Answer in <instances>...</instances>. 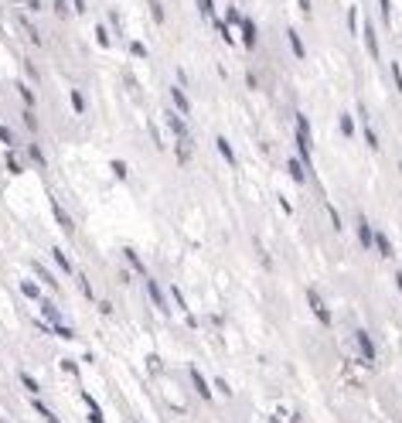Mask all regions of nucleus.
<instances>
[{
    "mask_svg": "<svg viewBox=\"0 0 402 423\" xmlns=\"http://www.w3.org/2000/svg\"><path fill=\"white\" fill-rule=\"evenodd\" d=\"M396 287H399V294H402V273H396Z\"/></svg>",
    "mask_w": 402,
    "mask_h": 423,
    "instance_id": "obj_50",
    "label": "nucleus"
},
{
    "mask_svg": "<svg viewBox=\"0 0 402 423\" xmlns=\"http://www.w3.org/2000/svg\"><path fill=\"white\" fill-rule=\"evenodd\" d=\"M17 96H21V99H24V106H28V110H35V103H38V96H35V89H31V85L24 83V79H17Z\"/></svg>",
    "mask_w": 402,
    "mask_h": 423,
    "instance_id": "obj_16",
    "label": "nucleus"
},
{
    "mask_svg": "<svg viewBox=\"0 0 402 423\" xmlns=\"http://www.w3.org/2000/svg\"><path fill=\"white\" fill-rule=\"evenodd\" d=\"M24 127L31 130V133H38V130H41V123H38V116H35V113H31V110H24Z\"/></svg>",
    "mask_w": 402,
    "mask_h": 423,
    "instance_id": "obj_36",
    "label": "nucleus"
},
{
    "mask_svg": "<svg viewBox=\"0 0 402 423\" xmlns=\"http://www.w3.org/2000/svg\"><path fill=\"white\" fill-rule=\"evenodd\" d=\"M215 389H218V392H222V396H229V392H232V389H229V386H225V379H215Z\"/></svg>",
    "mask_w": 402,
    "mask_h": 423,
    "instance_id": "obj_47",
    "label": "nucleus"
},
{
    "mask_svg": "<svg viewBox=\"0 0 402 423\" xmlns=\"http://www.w3.org/2000/svg\"><path fill=\"white\" fill-rule=\"evenodd\" d=\"M24 7H28L31 14H38L41 7H44V0H24Z\"/></svg>",
    "mask_w": 402,
    "mask_h": 423,
    "instance_id": "obj_44",
    "label": "nucleus"
},
{
    "mask_svg": "<svg viewBox=\"0 0 402 423\" xmlns=\"http://www.w3.org/2000/svg\"><path fill=\"white\" fill-rule=\"evenodd\" d=\"M110 28H113L116 35H123V14L120 10H110Z\"/></svg>",
    "mask_w": 402,
    "mask_h": 423,
    "instance_id": "obj_38",
    "label": "nucleus"
},
{
    "mask_svg": "<svg viewBox=\"0 0 402 423\" xmlns=\"http://www.w3.org/2000/svg\"><path fill=\"white\" fill-rule=\"evenodd\" d=\"M198 14L201 17H215V0H198Z\"/></svg>",
    "mask_w": 402,
    "mask_h": 423,
    "instance_id": "obj_35",
    "label": "nucleus"
},
{
    "mask_svg": "<svg viewBox=\"0 0 402 423\" xmlns=\"http://www.w3.org/2000/svg\"><path fill=\"white\" fill-rule=\"evenodd\" d=\"M28 157H31V164H35V168H44V164H48V161H44V150H41L35 140L28 144Z\"/></svg>",
    "mask_w": 402,
    "mask_h": 423,
    "instance_id": "obj_25",
    "label": "nucleus"
},
{
    "mask_svg": "<svg viewBox=\"0 0 402 423\" xmlns=\"http://www.w3.org/2000/svg\"><path fill=\"white\" fill-rule=\"evenodd\" d=\"M69 99H72V113H85V110H89V106H85V96H82L79 89H72V96H69Z\"/></svg>",
    "mask_w": 402,
    "mask_h": 423,
    "instance_id": "obj_28",
    "label": "nucleus"
},
{
    "mask_svg": "<svg viewBox=\"0 0 402 423\" xmlns=\"http://www.w3.org/2000/svg\"><path fill=\"white\" fill-rule=\"evenodd\" d=\"M51 215H55V222H58V229H62L65 236H76V222H72V215L62 209L55 198H51Z\"/></svg>",
    "mask_w": 402,
    "mask_h": 423,
    "instance_id": "obj_6",
    "label": "nucleus"
},
{
    "mask_svg": "<svg viewBox=\"0 0 402 423\" xmlns=\"http://www.w3.org/2000/svg\"><path fill=\"white\" fill-rule=\"evenodd\" d=\"M82 399H85V406H89V420H92V423H106V420H103V410H99V403H96L89 392H82Z\"/></svg>",
    "mask_w": 402,
    "mask_h": 423,
    "instance_id": "obj_23",
    "label": "nucleus"
},
{
    "mask_svg": "<svg viewBox=\"0 0 402 423\" xmlns=\"http://www.w3.org/2000/svg\"><path fill=\"white\" fill-rule=\"evenodd\" d=\"M378 14H382V24L392 28V0H378Z\"/></svg>",
    "mask_w": 402,
    "mask_h": 423,
    "instance_id": "obj_27",
    "label": "nucleus"
},
{
    "mask_svg": "<svg viewBox=\"0 0 402 423\" xmlns=\"http://www.w3.org/2000/svg\"><path fill=\"white\" fill-rule=\"evenodd\" d=\"M0 144H3V147H14V130L3 127V123H0Z\"/></svg>",
    "mask_w": 402,
    "mask_h": 423,
    "instance_id": "obj_39",
    "label": "nucleus"
},
{
    "mask_svg": "<svg viewBox=\"0 0 402 423\" xmlns=\"http://www.w3.org/2000/svg\"><path fill=\"white\" fill-rule=\"evenodd\" d=\"M215 147H218V154L225 157V164H232V168L239 164V161H236V150H232V144H229V137H215Z\"/></svg>",
    "mask_w": 402,
    "mask_h": 423,
    "instance_id": "obj_14",
    "label": "nucleus"
},
{
    "mask_svg": "<svg viewBox=\"0 0 402 423\" xmlns=\"http://www.w3.org/2000/svg\"><path fill=\"white\" fill-rule=\"evenodd\" d=\"M362 137H365V144H368L372 150H378V133H375V130L368 127V123H365V133H362Z\"/></svg>",
    "mask_w": 402,
    "mask_h": 423,
    "instance_id": "obj_34",
    "label": "nucleus"
},
{
    "mask_svg": "<svg viewBox=\"0 0 402 423\" xmlns=\"http://www.w3.org/2000/svg\"><path fill=\"white\" fill-rule=\"evenodd\" d=\"M338 123H341V133H344V137H355V123H351V116H348V113H344Z\"/></svg>",
    "mask_w": 402,
    "mask_h": 423,
    "instance_id": "obj_41",
    "label": "nucleus"
},
{
    "mask_svg": "<svg viewBox=\"0 0 402 423\" xmlns=\"http://www.w3.org/2000/svg\"><path fill=\"white\" fill-rule=\"evenodd\" d=\"M143 287H147V294H150V300H154V307H157L161 314H167V318H171V304H167L164 291L157 287V280H154V277H143Z\"/></svg>",
    "mask_w": 402,
    "mask_h": 423,
    "instance_id": "obj_4",
    "label": "nucleus"
},
{
    "mask_svg": "<svg viewBox=\"0 0 402 423\" xmlns=\"http://www.w3.org/2000/svg\"><path fill=\"white\" fill-rule=\"evenodd\" d=\"M245 85H249V89H259V76H256V72H249V76H245Z\"/></svg>",
    "mask_w": 402,
    "mask_h": 423,
    "instance_id": "obj_45",
    "label": "nucleus"
},
{
    "mask_svg": "<svg viewBox=\"0 0 402 423\" xmlns=\"http://www.w3.org/2000/svg\"><path fill=\"white\" fill-rule=\"evenodd\" d=\"M21 294L28 297V300H35V304H38V300H41V287H38V280H21Z\"/></svg>",
    "mask_w": 402,
    "mask_h": 423,
    "instance_id": "obj_22",
    "label": "nucleus"
},
{
    "mask_svg": "<svg viewBox=\"0 0 402 423\" xmlns=\"http://www.w3.org/2000/svg\"><path fill=\"white\" fill-rule=\"evenodd\" d=\"M35 277H38V280H41V284H44V287H51V291H58V280H55V273H48V270H44L41 263H35Z\"/></svg>",
    "mask_w": 402,
    "mask_h": 423,
    "instance_id": "obj_24",
    "label": "nucleus"
},
{
    "mask_svg": "<svg viewBox=\"0 0 402 423\" xmlns=\"http://www.w3.org/2000/svg\"><path fill=\"white\" fill-rule=\"evenodd\" d=\"M375 250H378V253L385 256V259H389V256L396 253V250H392V239H389L385 232H375Z\"/></svg>",
    "mask_w": 402,
    "mask_h": 423,
    "instance_id": "obj_21",
    "label": "nucleus"
},
{
    "mask_svg": "<svg viewBox=\"0 0 402 423\" xmlns=\"http://www.w3.org/2000/svg\"><path fill=\"white\" fill-rule=\"evenodd\" d=\"M362 35H365V48H368V55H372V58H382V51H378V38H375V28H372V24H365Z\"/></svg>",
    "mask_w": 402,
    "mask_h": 423,
    "instance_id": "obj_15",
    "label": "nucleus"
},
{
    "mask_svg": "<svg viewBox=\"0 0 402 423\" xmlns=\"http://www.w3.org/2000/svg\"><path fill=\"white\" fill-rule=\"evenodd\" d=\"M164 120H167V130L174 133V140H191V133H188V123H184L188 116H181L177 110H167V116H164Z\"/></svg>",
    "mask_w": 402,
    "mask_h": 423,
    "instance_id": "obj_2",
    "label": "nucleus"
},
{
    "mask_svg": "<svg viewBox=\"0 0 402 423\" xmlns=\"http://www.w3.org/2000/svg\"><path fill=\"white\" fill-rule=\"evenodd\" d=\"M76 280H79L82 294L89 297V300H96V291H92V284H89V277H85V273H76Z\"/></svg>",
    "mask_w": 402,
    "mask_h": 423,
    "instance_id": "obj_31",
    "label": "nucleus"
},
{
    "mask_svg": "<svg viewBox=\"0 0 402 423\" xmlns=\"http://www.w3.org/2000/svg\"><path fill=\"white\" fill-rule=\"evenodd\" d=\"M110 174L116 181H126V161H110Z\"/></svg>",
    "mask_w": 402,
    "mask_h": 423,
    "instance_id": "obj_30",
    "label": "nucleus"
},
{
    "mask_svg": "<svg viewBox=\"0 0 402 423\" xmlns=\"http://www.w3.org/2000/svg\"><path fill=\"white\" fill-rule=\"evenodd\" d=\"M123 256L130 259V266H133V273H140V277H147V266H143V259L137 256V250H133V246H123Z\"/></svg>",
    "mask_w": 402,
    "mask_h": 423,
    "instance_id": "obj_18",
    "label": "nucleus"
},
{
    "mask_svg": "<svg viewBox=\"0 0 402 423\" xmlns=\"http://www.w3.org/2000/svg\"><path fill=\"white\" fill-rule=\"evenodd\" d=\"M191 382H195V389H198V396H201V399H204V403H208V399H211V386H208V379L201 376L198 369H191Z\"/></svg>",
    "mask_w": 402,
    "mask_h": 423,
    "instance_id": "obj_17",
    "label": "nucleus"
},
{
    "mask_svg": "<svg viewBox=\"0 0 402 423\" xmlns=\"http://www.w3.org/2000/svg\"><path fill=\"white\" fill-rule=\"evenodd\" d=\"M17 379H21V386H24V389H28L31 396H38V382H35V376H28V372H21Z\"/></svg>",
    "mask_w": 402,
    "mask_h": 423,
    "instance_id": "obj_32",
    "label": "nucleus"
},
{
    "mask_svg": "<svg viewBox=\"0 0 402 423\" xmlns=\"http://www.w3.org/2000/svg\"><path fill=\"white\" fill-rule=\"evenodd\" d=\"M38 307H41V314H44V318L51 321V331L65 325V321H62V311H58V307H55V304H51L48 297H41V300H38Z\"/></svg>",
    "mask_w": 402,
    "mask_h": 423,
    "instance_id": "obj_9",
    "label": "nucleus"
},
{
    "mask_svg": "<svg viewBox=\"0 0 402 423\" xmlns=\"http://www.w3.org/2000/svg\"><path fill=\"white\" fill-rule=\"evenodd\" d=\"M51 256H55V263H58V270H62V273H69V277H76V273H79V270L72 266V259H69V253H65L62 246H55V250H51Z\"/></svg>",
    "mask_w": 402,
    "mask_h": 423,
    "instance_id": "obj_13",
    "label": "nucleus"
},
{
    "mask_svg": "<svg viewBox=\"0 0 402 423\" xmlns=\"http://www.w3.org/2000/svg\"><path fill=\"white\" fill-rule=\"evenodd\" d=\"M7 171H10V174H21V171H24V164H21V157H17L14 150L7 154Z\"/></svg>",
    "mask_w": 402,
    "mask_h": 423,
    "instance_id": "obj_33",
    "label": "nucleus"
},
{
    "mask_svg": "<svg viewBox=\"0 0 402 423\" xmlns=\"http://www.w3.org/2000/svg\"><path fill=\"white\" fill-rule=\"evenodd\" d=\"M130 55H133V58H147V44L143 42H130Z\"/></svg>",
    "mask_w": 402,
    "mask_h": 423,
    "instance_id": "obj_40",
    "label": "nucleus"
},
{
    "mask_svg": "<svg viewBox=\"0 0 402 423\" xmlns=\"http://www.w3.org/2000/svg\"><path fill=\"white\" fill-rule=\"evenodd\" d=\"M286 174H290L297 184H307V171H304V161H300V157H290V161H286Z\"/></svg>",
    "mask_w": 402,
    "mask_h": 423,
    "instance_id": "obj_12",
    "label": "nucleus"
},
{
    "mask_svg": "<svg viewBox=\"0 0 402 423\" xmlns=\"http://www.w3.org/2000/svg\"><path fill=\"white\" fill-rule=\"evenodd\" d=\"M300 14H307V17H311V14H314V3H311V0H300Z\"/></svg>",
    "mask_w": 402,
    "mask_h": 423,
    "instance_id": "obj_46",
    "label": "nucleus"
},
{
    "mask_svg": "<svg viewBox=\"0 0 402 423\" xmlns=\"http://www.w3.org/2000/svg\"><path fill=\"white\" fill-rule=\"evenodd\" d=\"M21 28H24V35H28V38H31V42H35V44H41V35H38V28H35V24H31V21H28V17H21Z\"/></svg>",
    "mask_w": 402,
    "mask_h": 423,
    "instance_id": "obj_29",
    "label": "nucleus"
},
{
    "mask_svg": "<svg viewBox=\"0 0 402 423\" xmlns=\"http://www.w3.org/2000/svg\"><path fill=\"white\" fill-rule=\"evenodd\" d=\"M286 42H290V48H293V58H307V44H304V38H300V31L297 28H286Z\"/></svg>",
    "mask_w": 402,
    "mask_h": 423,
    "instance_id": "obj_11",
    "label": "nucleus"
},
{
    "mask_svg": "<svg viewBox=\"0 0 402 423\" xmlns=\"http://www.w3.org/2000/svg\"><path fill=\"white\" fill-rule=\"evenodd\" d=\"M242 48H245V51H252V48H256V42H259V28H256V21H252V17H242Z\"/></svg>",
    "mask_w": 402,
    "mask_h": 423,
    "instance_id": "obj_8",
    "label": "nucleus"
},
{
    "mask_svg": "<svg viewBox=\"0 0 402 423\" xmlns=\"http://www.w3.org/2000/svg\"><path fill=\"white\" fill-rule=\"evenodd\" d=\"M225 17H229V24H242V14L236 10V7H229V10H225Z\"/></svg>",
    "mask_w": 402,
    "mask_h": 423,
    "instance_id": "obj_43",
    "label": "nucleus"
},
{
    "mask_svg": "<svg viewBox=\"0 0 402 423\" xmlns=\"http://www.w3.org/2000/svg\"><path fill=\"white\" fill-rule=\"evenodd\" d=\"M355 345H358V352H362L365 362H375V355H378V352H375V341H372V335H368L365 328L355 331Z\"/></svg>",
    "mask_w": 402,
    "mask_h": 423,
    "instance_id": "obj_5",
    "label": "nucleus"
},
{
    "mask_svg": "<svg viewBox=\"0 0 402 423\" xmlns=\"http://www.w3.org/2000/svg\"><path fill=\"white\" fill-rule=\"evenodd\" d=\"M358 243H362V250H375V232H372V225H368V218L358 215Z\"/></svg>",
    "mask_w": 402,
    "mask_h": 423,
    "instance_id": "obj_10",
    "label": "nucleus"
},
{
    "mask_svg": "<svg viewBox=\"0 0 402 423\" xmlns=\"http://www.w3.org/2000/svg\"><path fill=\"white\" fill-rule=\"evenodd\" d=\"M110 31H113L110 24H96V44L99 48H113V35Z\"/></svg>",
    "mask_w": 402,
    "mask_h": 423,
    "instance_id": "obj_20",
    "label": "nucleus"
},
{
    "mask_svg": "<svg viewBox=\"0 0 402 423\" xmlns=\"http://www.w3.org/2000/svg\"><path fill=\"white\" fill-rule=\"evenodd\" d=\"M297 154H300V161L311 168L314 140H311V120H307V113H297Z\"/></svg>",
    "mask_w": 402,
    "mask_h": 423,
    "instance_id": "obj_1",
    "label": "nucleus"
},
{
    "mask_svg": "<svg viewBox=\"0 0 402 423\" xmlns=\"http://www.w3.org/2000/svg\"><path fill=\"white\" fill-rule=\"evenodd\" d=\"M147 3V10H150V17H154V24H164L167 21V10H164V0H143Z\"/></svg>",
    "mask_w": 402,
    "mask_h": 423,
    "instance_id": "obj_19",
    "label": "nucleus"
},
{
    "mask_svg": "<svg viewBox=\"0 0 402 423\" xmlns=\"http://www.w3.org/2000/svg\"><path fill=\"white\" fill-rule=\"evenodd\" d=\"M389 69H392V85H396V92L402 96V69H399V62H392Z\"/></svg>",
    "mask_w": 402,
    "mask_h": 423,
    "instance_id": "obj_37",
    "label": "nucleus"
},
{
    "mask_svg": "<svg viewBox=\"0 0 402 423\" xmlns=\"http://www.w3.org/2000/svg\"><path fill=\"white\" fill-rule=\"evenodd\" d=\"M171 297H174V304H177V307H181V311L188 314V300H184V294H181L177 287H171Z\"/></svg>",
    "mask_w": 402,
    "mask_h": 423,
    "instance_id": "obj_42",
    "label": "nucleus"
},
{
    "mask_svg": "<svg viewBox=\"0 0 402 423\" xmlns=\"http://www.w3.org/2000/svg\"><path fill=\"white\" fill-rule=\"evenodd\" d=\"M72 3H76V14H82V10H85V0H72Z\"/></svg>",
    "mask_w": 402,
    "mask_h": 423,
    "instance_id": "obj_49",
    "label": "nucleus"
},
{
    "mask_svg": "<svg viewBox=\"0 0 402 423\" xmlns=\"http://www.w3.org/2000/svg\"><path fill=\"white\" fill-rule=\"evenodd\" d=\"M51 10H55L58 17H69V14L76 10V3H72V0H51Z\"/></svg>",
    "mask_w": 402,
    "mask_h": 423,
    "instance_id": "obj_26",
    "label": "nucleus"
},
{
    "mask_svg": "<svg viewBox=\"0 0 402 423\" xmlns=\"http://www.w3.org/2000/svg\"><path fill=\"white\" fill-rule=\"evenodd\" d=\"M171 103H174V110H177L181 116H191V99H188L184 85H171Z\"/></svg>",
    "mask_w": 402,
    "mask_h": 423,
    "instance_id": "obj_7",
    "label": "nucleus"
},
{
    "mask_svg": "<svg viewBox=\"0 0 402 423\" xmlns=\"http://www.w3.org/2000/svg\"><path fill=\"white\" fill-rule=\"evenodd\" d=\"M62 369H65V372H72V376H79V369H76V362H69V359L62 362Z\"/></svg>",
    "mask_w": 402,
    "mask_h": 423,
    "instance_id": "obj_48",
    "label": "nucleus"
},
{
    "mask_svg": "<svg viewBox=\"0 0 402 423\" xmlns=\"http://www.w3.org/2000/svg\"><path fill=\"white\" fill-rule=\"evenodd\" d=\"M307 304H311V311L317 314V321H321L324 328H331V311H327V304H324V297L314 291V287H307Z\"/></svg>",
    "mask_w": 402,
    "mask_h": 423,
    "instance_id": "obj_3",
    "label": "nucleus"
}]
</instances>
